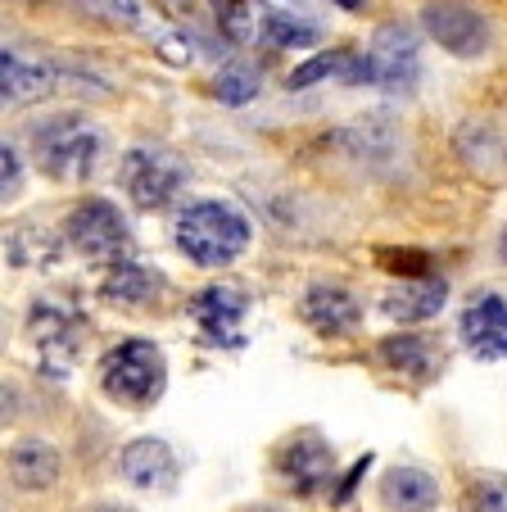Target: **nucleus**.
I'll return each instance as SVG.
<instances>
[{
  "label": "nucleus",
  "mask_w": 507,
  "mask_h": 512,
  "mask_svg": "<svg viewBox=\"0 0 507 512\" xmlns=\"http://www.w3.org/2000/svg\"><path fill=\"white\" fill-rule=\"evenodd\" d=\"M173 241L195 268H227L249 250V218L227 200H195L177 213Z\"/></svg>",
  "instance_id": "nucleus-1"
},
{
  "label": "nucleus",
  "mask_w": 507,
  "mask_h": 512,
  "mask_svg": "<svg viewBox=\"0 0 507 512\" xmlns=\"http://www.w3.org/2000/svg\"><path fill=\"white\" fill-rule=\"evenodd\" d=\"M32 155L55 182H87L105 159V132L82 114H55L28 127Z\"/></svg>",
  "instance_id": "nucleus-2"
},
{
  "label": "nucleus",
  "mask_w": 507,
  "mask_h": 512,
  "mask_svg": "<svg viewBox=\"0 0 507 512\" xmlns=\"http://www.w3.org/2000/svg\"><path fill=\"white\" fill-rule=\"evenodd\" d=\"M100 390L123 408H154L168 390V358L154 340H123L100 358Z\"/></svg>",
  "instance_id": "nucleus-3"
},
{
  "label": "nucleus",
  "mask_w": 507,
  "mask_h": 512,
  "mask_svg": "<svg viewBox=\"0 0 507 512\" xmlns=\"http://www.w3.org/2000/svg\"><path fill=\"white\" fill-rule=\"evenodd\" d=\"M186 177H191L186 159L173 155L168 145H132L123 155V164H118V182H123L127 200L145 213L168 209L182 195Z\"/></svg>",
  "instance_id": "nucleus-4"
},
{
  "label": "nucleus",
  "mask_w": 507,
  "mask_h": 512,
  "mask_svg": "<svg viewBox=\"0 0 507 512\" xmlns=\"http://www.w3.org/2000/svg\"><path fill=\"white\" fill-rule=\"evenodd\" d=\"M64 241L73 245L82 259L114 263V268H118V263H127L132 232H127V218L109 200H82L64 218Z\"/></svg>",
  "instance_id": "nucleus-5"
},
{
  "label": "nucleus",
  "mask_w": 507,
  "mask_h": 512,
  "mask_svg": "<svg viewBox=\"0 0 507 512\" xmlns=\"http://www.w3.org/2000/svg\"><path fill=\"white\" fill-rule=\"evenodd\" d=\"M421 28L431 32L435 46H444L453 59H480L494 46V28H489L485 10H476L467 0H431L421 10Z\"/></svg>",
  "instance_id": "nucleus-6"
},
{
  "label": "nucleus",
  "mask_w": 507,
  "mask_h": 512,
  "mask_svg": "<svg viewBox=\"0 0 507 512\" xmlns=\"http://www.w3.org/2000/svg\"><path fill=\"white\" fill-rule=\"evenodd\" d=\"M367 87L385 91V96H408L417 87V37L403 23H381L367 41Z\"/></svg>",
  "instance_id": "nucleus-7"
},
{
  "label": "nucleus",
  "mask_w": 507,
  "mask_h": 512,
  "mask_svg": "<svg viewBox=\"0 0 507 512\" xmlns=\"http://www.w3.org/2000/svg\"><path fill=\"white\" fill-rule=\"evenodd\" d=\"M272 467L295 494H322L335 481V454L317 431H295L290 440H281Z\"/></svg>",
  "instance_id": "nucleus-8"
},
{
  "label": "nucleus",
  "mask_w": 507,
  "mask_h": 512,
  "mask_svg": "<svg viewBox=\"0 0 507 512\" xmlns=\"http://www.w3.org/2000/svg\"><path fill=\"white\" fill-rule=\"evenodd\" d=\"M186 313L195 318V327H200V336L209 340V345L227 349V345H240V322H245L249 313V295L240 286H204L191 295V304H186Z\"/></svg>",
  "instance_id": "nucleus-9"
},
{
  "label": "nucleus",
  "mask_w": 507,
  "mask_h": 512,
  "mask_svg": "<svg viewBox=\"0 0 507 512\" xmlns=\"http://www.w3.org/2000/svg\"><path fill=\"white\" fill-rule=\"evenodd\" d=\"M458 336L471 358H485V363L507 358V300L503 295H494V290L476 295L458 318Z\"/></svg>",
  "instance_id": "nucleus-10"
},
{
  "label": "nucleus",
  "mask_w": 507,
  "mask_h": 512,
  "mask_svg": "<svg viewBox=\"0 0 507 512\" xmlns=\"http://www.w3.org/2000/svg\"><path fill=\"white\" fill-rule=\"evenodd\" d=\"M299 313H304L308 327L326 340L349 336V331H358V322H363V309H358L354 290L335 286V281H313V286L304 290V300H299Z\"/></svg>",
  "instance_id": "nucleus-11"
},
{
  "label": "nucleus",
  "mask_w": 507,
  "mask_h": 512,
  "mask_svg": "<svg viewBox=\"0 0 507 512\" xmlns=\"http://www.w3.org/2000/svg\"><path fill=\"white\" fill-rule=\"evenodd\" d=\"M59 68L41 64V59H28L19 46L0 50V96H5V109L10 105H37L55 91Z\"/></svg>",
  "instance_id": "nucleus-12"
},
{
  "label": "nucleus",
  "mask_w": 507,
  "mask_h": 512,
  "mask_svg": "<svg viewBox=\"0 0 507 512\" xmlns=\"http://www.w3.org/2000/svg\"><path fill=\"white\" fill-rule=\"evenodd\" d=\"M118 472H123L127 485L136 490H168L177 481V454L168 440H154V435H141L118 454Z\"/></svg>",
  "instance_id": "nucleus-13"
},
{
  "label": "nucleus",
  "mask_w": 507,
  "mask_h": 512,
  "mask_svg": "<svg viewBox=\"0 0 507 512\" xmlns=\"http://www.w3.org/2000/svg\"><path fill=\"white\" fill-rule=\"evenodd\" d=\"M381 503L390 512H435L440 508V481L426 467L399 463L381 476Z\"/></svg>",
  "instance_id": "nucleus-14"
},
{
  "label": "nucleus",
  "mask_w": 507,
  "mask_h": 512,
  "mask_svg": "<svg viewBox=\"0 0 507 512\" xmlns=\"http://www.w3.org/2000/svg\"><path fill=\"white\" fill-rule=\"evenodd\" d=\"M345 82V87H367V55H358V50H317L308 64H299L295 73H290L286 87L290 91H304V87H317V82Z\"/></svg>",
  "instance_id": "nucleus-15"
},
{
  "label": "nucleus",
  "mask_w": 507,
  "mask_h": 512,
  "mask_svg": "<svg viewBox=\"0 0 507 512\" xmlns=\"http://www.w3.org/2000/svg\"><path fill=\"white\" fill-rule=\"evenodd\" d=\"M376 358L408 381H431L435 368H440V349L431 345V336H421V331H399V336L381 340Z\"/></svg>",
  "instance_id": "nucleus-16"
},
{
  "label": "nucleus",
  "mask_w": 507,
  "mask_h": 512,
  "mask_svg": "<svg viewBox=\"0 0 507 512\" xmlns=\"http://www.w3.org/2000/svg\"><path fill=\"white\" fill-rule=\"evenodd\" d=\"M5 467H10V481L19 485V490L37 494L59 481L64 458H59V449L50 445V440H19V445L10 449V458H5Z\"/></svg>",
  "instance_id": "nucleus-17"
},
{
  "label": "nucleus",
  "mask_w": 507,
  "mask_h": 512,
  "mask_svg": "<svg viewBox=\"0 0 507 512\" xmlns=\"http://www.w3.org/2000/svg\"><path fill=\"white\" fill-rule=\"evenodd\" d=\"M449 300V286L440 277H412V281H399V286L385 295L381 309L390 313L394 322H426L444 309Z\"/></svg>",
  "instance_id": "nucleus-18"
},
{
  "label": "nucleus",
  "mask_w": 507,
  "mask_h": 512,
  "mask_svg": "<svg viewBox=\"0 0 507 512\" xmlns=\"http://www.w3.org/2000/svg\"><path fill=\"white\" fill-rule=\"evenodd\" d=\"M100 295H105L109 304H123V309H141V304H154L163 295V272L127 259L109 272V281L100 286Z\"/></svg>",
  "instance_id": "nucleus-19"
},
{
  "label": "nucleus",
  "mask_w": 507,
  "mask_h": 512,
  "mask_svg": "<svg viewBox=\"0 0 507 512\" xmlns=\"http://www.w3.org/2000/svg\"><path fill=\"white\" fill-rule=\"evenodd\" d=\"M77 331H82V327H77V318H73V313H64L59 304L41 300L37 309H32V336H37V345H46V354L73 358Z\"/></svg>",
  "instance_id": "nucleus-20"
},
{
  "label": "nucleus",
  "mask_w": 507,
  "mask_h": 512,
  "mask_svg": "<svg viewBox=\"0 0 507 512\" xmlns=\"http://www.w3.org/2000/svg\"><path fill=\"white\" fill-rule=\"evenodd\" d=\"M259 37H263V46H277V50H308V46H317L322 28L313 19H299V14L268 10L259 23Z\"/></svg>",
  "instance_id": "nucleus-21"
},
{
  "label": "nucleus",
  "mask_w": 507,
  "mask_h": 512,
  "mask_svg": "<svg viewBox=\"0 0 507 512\" xmlns=\"http://www.w3.org/2000/svg\"><path fill=\"white\" fill-rule=\"evenodd\" d=\"M263 78L259 68L245 64V59H231V64L218 68V78H213V96L222 100V105H249V100L259 96Z\"/></svg>",
  "instance_id": "nucleus-22"
},
{
  "label": "nucleus",
  "mask_w": 507,
  "mask_h": 512,
  "mask_svg": "<svg viewBox=\"0 0 507 512\" xmlns=\"http://www.w3.org/2000/svg\"><path fill=\"white\" fill-rule=\"evenodd\" d=\"M462 512H507V476L485 472L467 485L462 494Z\"/></svg>",
  "instance_id": "nucleus-23"
},
{
  "label": "nucleus",
  "mask_w": 507,
  "mask_h": 512,
  "mask_svg": "<svg viewBox=\"0 0 507 512\" xmlns=\"http://www.w3.org/2000/svg\"><path fill=\"white\" fill-rule=\"evenodd\" d=\"M82 14H91V19L109 23V28H141L145 10L141 0H73Z\"/></svg>",
  "instance_id": "nucleus-24"
},
{
  "label": "nucleus",
  "mask_w": 507,
  "mask_h": 512,
  "mask_svg": "<svg viewBox=\"0 0 507 512\" xmlns=\"http://www.w3.org/2000/svg\"><path fill=\"white\" fill-rule=\"evenodd\" d=\"M213 14H218L222 32H227L231 41H249L254 32H259V23L249 19V5H245V0H213Z\"/></svg>",
  "instance_id": "nucleus-25"
},
{
  "label": "nucleus",
  "mask_w": 507,
  "mask_h": 512,
  "mask_svg": "<svg viewBox=\"0 0 507 512\" xmlns=\"http://www.w3.org/2000/svg\"><path fill=\"white\" fill-rule=\"evenodd\" d=\"M23 186V164H19V150H14L10 141L0 145V191H5V200L10 195H19Z\"/></svg>",
  "instance_id": "nucleus-26"
},
{
  "label": "nucleus",
  "mask_w": 507,
  "mask_h": 512,
  "mask_svg": "<svg viewBox=\"0 0 507 512\" xmlns=\"http://www.w3.org/2000/svg\"><path fill=\"white\" fill-rule=\"evenodd\" d=\"M268 10H277V14H308V10H317V0H263Z\"/></svg>",
  "instance_id": "nucleus-27"
},
{
  "label": "nucleus",
  "mask_w": 507,
  "mask_h": 512,
  "mask_svg": "<svg viewBox=\"0 0 507 512\" xmlns=\"http://www.w3.org/2000/svg\"><path fill=\"white\" fill-rule=\"evenodd\" d=\"M163 10H173V14H191V0H159Z\"/></svg>",
  "instance_id": "nucleus-28"
},
{
  "label": "nucleus",
  "mask_w": 507,
  "mask_h": 512,
  "mask_svg": "<svg viewBox=\"0 0 507 512\" xmlns=\"http://www.w3.org/2000/svg\"><path fill=\"white\" fill-rule=\"evenodd\" d=\"M240 512H286V508H277V503H249V508H240Z\"/></svg>",
  "instance_id": "nucleus-29"
},
{
  "label": "nucleus",
  "mask_w": 507,
  "mask_h": 512,
  "mask_svg": "<svg viewBox=\"0 0 507 512\" xmlns=\"http://www.w3.org/2000/svg\"><path fill=\"white\" fill-rule=\"evenodd\" d=\"M91 512H132V508H118V503H96Z\"/></svg>",
  "instance_id": "nucleus-30"
},
{
  "label": "nucleus",
  "mask_w": 507,
  "mask_h": 512,
  "mask_svg": "<svg viewBox=\"0 0 507 512\" xmlns=\"http://www.w3.org/2000/svg\"><path fill=\"white\" fill-rule=\"evenodd\" d=\"M498 259L507 263V227H503V236H498Z\"/></svg>",
  "instance_id": "nucleus-31"
},
{
  "label": "nucleus",
  "mask_w": 507,
  "mask_h": 512,
  "mask_svg": "<svg viewBox=\"0 0 507 512\" xmlns=\"http://www.w3.org/2000/svg\"><path fill=\"white\" fill-rule=\"evenodd\" d=\"M340 5H345L349 14H358V10H363V0H340Z\"/></svg>",
  "instance_id": "nucleus-32"
}]
</instances>
